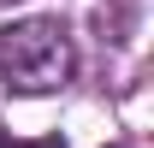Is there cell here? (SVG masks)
<instances>
[{"instance_id":"1","label":"cell","mask_w":154,"mask_h":148,"mask_svg":"<svg viewBox=\"0 0 154 148\" xmlns=\"http://www.w3.org/2000/svg\"><path fill=\"white\" fill-rule=\"evenodd\" d=\"M77 71V42L59 18H18L0 30V83L12 95H54Z\"/></svg>"},{"instance_id":"2","label":"cell","mask_w":154,"mask_h":148,"mask_svg":"<svg viewBox=\"0 0 154 148\" xmlns=\"http://www.w3.org/2000/svg\"><path fill=\"white\" fill-rule=\"evenodd\" d=\"M0 6H12V0H0Z\"/></svg>"}]
</instances>
